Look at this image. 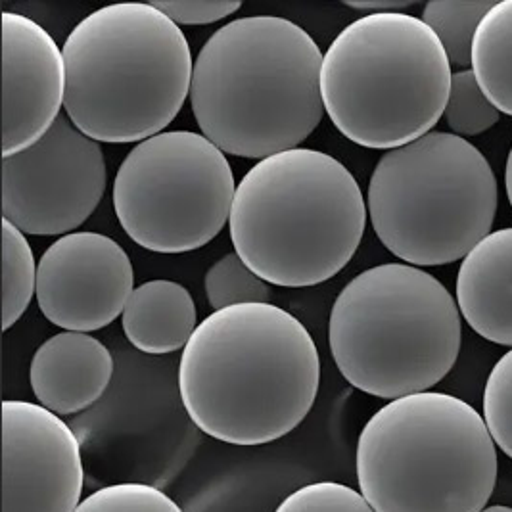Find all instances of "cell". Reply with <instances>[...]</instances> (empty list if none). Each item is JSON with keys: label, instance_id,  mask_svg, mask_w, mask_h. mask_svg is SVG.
Here are the masks:
<instances>
[{"label": "cell", "instance_id": "cell-1", "mask_svg": "<svg viewBox=\"0 0 512 512\" xmlns=\"http://www.w3.org/2000/svg\"><path fill=\"white\" fill-rule=\"evenodd\" d=\"M321 359L309 330L273 303L208 315L179 361L190 420L231 445H265L296 430L313 409Z\"/></svg>", "mask_w": 512, "mask_h": 512}, {"label": "cell", "instance_id": "cell-2", "mask_svg": "<svg viewBox=\"0 0 512 512\" xmlns=\"http://www.w3.org/2000/svg\"><path fill=\"white\" fill-rule=\"evenodd\" d=\"M323 54L298 24L240 18L217 29L194 60L190 106L221 152L265 160L300 148L321 123Z\"/></svg>", "mask_w": 512, "mask_h": 512}, {"label": "cell", "instance_id": "cell-3", "mask_svg": "<svg viewBox=\"0 0 512 512\" xmlns=\"http://www.w3.org/2000/svg\"><path fill=\"white\" fill-rule=\"evenodd\" d=\"M236 254L259 279L317 286L350 263L367 227V200L334 156L294 148L257 162L236 185Z\"/></svg>", "mask_w": 512, "mask_h": 512}, {"label": "cell", "instance_id": "cell-4", "mask_svg": "<svg viewBox=\"0 0 512 512\" xmlns=\"http://www.w3.org/2000/svg\"><path fill=\"white\" fill-rule=\"evenodd\" d=\"M62 50L66 116L96 142L152 139L190 96L187 37L152 2L94 10L71 29Z\"/></svg>", "mask_w": 512, "mask_h": 512}, {"label": "cell", "instance_id": "cell-5", "mask_svg": "<svg viewBox=\"0 0 512 512\" xmlns=\"http://www.w3.org/2000/svg\"><path fill=\"white\" fill-rule=\"evenodd\" d=\"M355 470L374 512H480L497 484V449L465 399L422 392L367 420Z\"/></svg>", "mask_w": 512, "mask_h": 512}, {"label": "cell", "instance_id": "cell-6", "mask_svg": "<svg viewBox=\"0 0 512 512\" xmlns=\"http://www.w3.org/2000/svg\"><path fill=\"white\" fill-rule=\"evenodd\" d=\"M463 323L440 280L409 263L359 273L330 309L328 344L340 374L363 394L428 392L457 363Z\"/></svg>", "mask_w": 512, "mask_h": 512}, {"label": "cell", "instance_id": "cell-7", "mask_svg": "<svg viewBox=\"0 0 512 512\" xmlns=\"http://www.w3.org/2000/svg\"><path fill=\"white\" fill-rule=\"evenodd\" d=\"M451 77L447 52L422 18L367 14L330 43L321 94L346 139L394 150L432 133L445 112Z\"/></svg>", "mask_w": 512, "mask_h": 512}, {"label": "cell", "instance_id": "cell-8", "mask_svg": "<svg viewBox=\"0 0 512 512\" xmlns=\"http://www.w3.org/2000/svg\"><path fill=\"white\" fill-rule=\"evenodd\" d=\"M367 210L390 254L415 267L447 265L491 233L497 179L472 142L432 131L378 160Z\"/></svg>", "mask_w": 512, "mask_h": 512}, {"label": "cell", "instance_id": "cell-9", "mask_svg": "<svg viewBox=\"0 0 512 512\" xmlns=\"http://www.w3.org/2000/svg\"><path fill=\"white\" fill-rule=\"evenodd\" d=\"M236 183L225 152L202 133L163 131L119 165L114 210L127 236L156 254L210 244L231 219Z\"/></svg>", "mask_w": 512, "mask_h": 512}, {"label": "cell", "instance_id": "cell-10", "mask_svg": "<svg viewBox=\"0 0 512 512\" xmlns=\"http://www.w3.org/2000/svg\"><path fill=\"white\" fill-rule=\"evenodd\" d=\"M106 183L100 142L62 114L39 142L2 158V215L24 234L66 236L93 215Z\"/></svg>", "mask_w": 512, "mask_h": 512}, {"label": "cell", "instance_id": "cell-11", "mask_svg": "<svg viewBox=\"0 0 512 512\" xmlns=\"http://www.w3.org/2000/svg\"><path fill=\"white\" fill-rule=\"evenodd\" d=\"M85 470L62 417L39 403H2V512H75Z\"/></svg>", "mask_w": 512, "mask_h": 512}, {"label": "cell", "instance_id": "cell-12", "mask_svg": "<svg viewBox=\"0 0 512 512\" xmlns=\"http://www.w3.org/2000/svg\"><path fill=\"white\" fill-rule=\"evenodd\" d=\"M133 292V263L106 234L79 231L60 236L39 259V309L66 332L89 334L112 325Z\"/></svg>", "mask_w": 512, "mask_h": 512}, {"label": "cell", "instance_id": "cell-13", "mask_svg": "<svg viewBox=\"0 0 512 512\" xmlns=\"http://www.w3.org/2000/svg\"><path fill=\"white\" fill-rule=\"evenodd\" d=\"M64 102V50L43 25L2 12V158L43 139Z\"/></svg>", "mask_w": 512, "mask_h": 512}, {"label": "cell", "instance_id": "cell-14", "mask_svg": "<svg viewBox=\"0 0 512 512\" xmlns=\"http://www.w3.org/2000/svg\"><path fill=\"white\" fill-rule=\"evenodd\" d=\"M114 376L110 350L85 332H60L43 342L29 367V384L39 405L58 417L89 409Z\"/></svg>", "mask_w": 512, "mask_h": 512}, {"label": "cell", "instance_id": "cell-15", "mask_svg": "<svg viewBox=\"0 0 512 512\" xmlns=\"http://www.w3.org/2000/svg\"><path fill=\"white\" fill-rule=\"evenodd\" d=\"M457 305L484 340L512 348V227L489 233L463 259Z\"/></svg>", "mask_w": 512, "mask_h": 512}, {"label": "cell", "instance_id": "cell-16", "mask_svg": "<svg viewBox=\"0 0 512 512\" xmlns=\"http://www.w3.org/2000/svg\"><path fill=\"white\" fill-rule=\"evenodd\" d=\"M127 340L148 355H165L181 348L198 328L196 303L183 284L148 280L135 288L121 315Z\"/></svg>", "mask_w": 512, "mask_h": 512}, {"label": "cell", "instance_id": "cell-17", "mask_svg": "<svg viewBox=\"0 0 512 512\" xmlns=\"http://www.w3.org/2000/svg\"><path fill=\"white\" fill-rule=\"evenodd\" d=\"M472 71L491 104L512 116V0L495 2L478 27Z\"/></svg>", "mask_w": 512, "mask_h": 512}, {"label": "cell", "instance_id": "cell-18", "mask_svg": "<svg viewBox=\"0 0 512 512\" xmlns=\"http://www.w3.org/2000/svg\"><path fill=\"white\" fill-rule=\"evenodd\" d=\"M493 4V0H430L424 6L422 22L438 35L451 68L472 66L476 31Z\"/></svg>", "mask_w": 512, "mask_h": 512}, {"label": "cell", "instance_id": "cell-19", "mask_svg": "<svg viewBox=\"0 0 512 512\" xmlns=\"http://www.w3.org/2000/svg\"><path fill=\"white\" fill-rule=\"evenodd\" d=\"M37 271L33 250L25 234L2 219V330L16 325L37 294Z\"/></svg>", "mask_w": 512, "mask_h": 512}, {"label": "cell", "instance_id": "cell-20", "mask_svg": "<svg viewBox=\"0 0 512 512\" xmlns=\"http://www.w3.org/2000/svg\"><path fill=\"white\" fill-rule=\"evenodd\" d=\"M206 296L213 311L244 303H269L267 282L242 261L236 252L217 259L206 273Z\"/></svg>", "mask_w": 512, "mask_h": 512}, {"label": "cell", "instance_id": "cell-21", "mask_svg": "<svg viewBox=\"0 0 512 512\" xmlns=\"http://www.w3.org/2000/svg\"><path fill=\"white\" fill-rule=\"evenodd\" d=\"M499 110L491 104L472 70H459L451 77V89L443 117L457 137H476L499 121Z\"/></svg>", "mask_w": 512, "mask_h": 512}, {"label": "cell", "instance_id": "cell-22", "mask_svg": "<svg viewBox=\"0 0 512 512\" xmlns=\"http://www.w3.org/2000/svg\"><path fill=\"white\" fill-rule=\"evenodd\" d=\"M75 512H185L162 489L125 482L96 489Z\"/></svg>", "mask_w": 512, "mask_h": 512}, {"label": "cell", "instance_id": "cell-23", "mask_svg": "<svg viewBox=\"0 0 512 512\" xmlns=\"http://www.w3.org/2000/svg\"><path fill=\"white\" fill-rule=\"evenodd\" d=\"M484 420L495 445L512 459V348L489 373L484 390Z\"/></svg>", "mask_w": 512, "mask_h": 512}, {"label": "cell", "instance_id": "cell-24", "mask_svg": "<svg viewBox=\"0 0 512 512\" xmlns=\"http://www.w3.org/2000/svg\"><path fill=\"white\" fill-rule=\"evenodd\" d=\"M275 512H374V509L361 491L328 480L292 491Z\"/></svg>", "mask_w": 512, "mask_h": 512}, {"label": "cell", "instance_id": "cell-25", "mask_svg": "<svg viewBox=\"0 0 512 512\" xmlns=\"http://www.w3.org/2000/svg\"><path fill=\"white\" fill-rule=\"evenodd\" d=\"M152 4L177 25L215 24L242 8L234 0H163Z\"/></svg>", "mask_w": 512, "mask_h": 512}, {"label": "cell", "instance_id": "cell-26", "mask_svg": "<svg viewBox=\"0 0 512 512\" xmlns=\"http://www.w3.org/2000/svg\"><path fill=\"white\" fill-rule=\"evenodd\" d=\"M417 0H346L344 4L353 10L369 12V14H388L401 12L403 8L413 6Z\"/></svg>", "mask_w": 512, "mask_h": 512}, {"label": "cell", "instance_id": "cell-27", "mask_svg": "<svg viewBox=\"0 0 512 512\" xmlns=\"http://www.w3.org/2000/svg\"><path fill=\"white\" fill-rule=\"evenodd\" d=\"M505 188H507V196H509L512 208V148L509 158H507V167H505Z\"/></svg>", "mask_w": 512, "mask_h": 512}, {"label": "cell", "instance_id": "cell-28", "mask_svg": "<svg viewBox=\"0 0 512 512\" xmlns=\"http://www.w3.org/2000/svg\"><path fill=\"white\" fill-rule=\"evenodd\" d=\"M480 512H512V509L511 507H505V505H493V507H488V509Z\"/></svg>", "mask_w": 512, "mask_h": 512}]
</instances>
